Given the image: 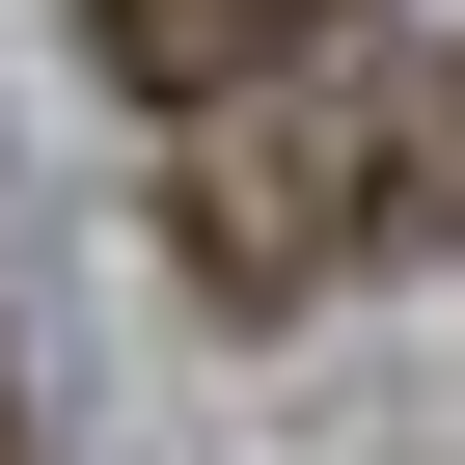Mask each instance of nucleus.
<instances>
[{
    "instance_id": "nucleus-1",
    "label": "nucleus",
    "mask_w": 465,
    "mask_h": 465,
    "mask_svg": "<svg viewBox=\"0 0 465 465\" xmlns=\"http://www.w3.org/2000/svg\"><path fill=\"white\" fill-rule=\"evenodd\" d=\"M164 247H192V302H329V274H383V247H465V55L329 28L302 110L219 83L192 164H164Z\"/></svg>"
},
{
    "instance_id": "nucleus-2",
    "label": "nucleus",
    "mask_w": 465,
    "mask_h": 465,
    "mask_svg": "<svg viewBox=\"0 0 465 465\" xmlns=\"http://www.w3.org/2000/svg\"><path fill=\"white\" fill-rule=\"evenodd\" d=\"M329 28H383V0H83V55L137 110H219V83H302Z\"/></svg>"
},
{
    "instance_id": "nucleus-3",
    "label": "nucleus",
    "mask_w": 465,
    "mask_h": 465,
    "mask_svg": "<svg viewBox=\"0 0 465 465\" xmlns=\"http://www.w3.org/2000/svg\"><path fill=\"white\" fill-rule=\"evenodd\" d=\"M0 465H28V411H0Z\"/></svg>"
}]
</instances>
